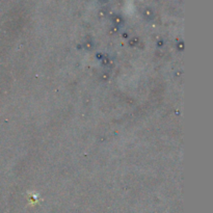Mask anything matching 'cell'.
Masks as SVG:
<instances>
[{
  "label": "cell",
  "instance_id": "obj_5",
  "mask_svg": "<svg viewBox=\"0 0 213 213\" xmlns=\"http://www.w3.org/2000/svg\"><path fill=\"white\" fill-rule=\"evenodd\" d=\"M101 60H102V65H105V67H107V65H108V64H109V61H110V58H109L108 55H105L104 54V57Z\"/></svg>",
  "mask_w": 213,
  "mask_h": 213
},
{
  "label": "cell",
  "instance_id": "obj_4",
  "mask_svg": "<svg viewBox=\"0 0 213 213\" xmlns=\"http://www.w3.org/2000/svg\"><path fill=\"white\" fill-rule=\"evenodd\" d=\"M139 43V39L138 38H133V39H131V40H129V46H131V47H134V46H136V44H138Z\"/></svg>",
  "mask_w": 213,
  "mask_h": 213
},
{
  "label": "cell",
  "instance_id": "obj_12",
  "mask_svg": "<svg viewBox=\"0 0 213 213\" xmlns=\"http://www.w3.org/2000/svg\"><path fill=\"white\" fill-rule=\"evenodd\" d=\"M104 16H105V14H104L103 12H101V13H100V17H101V18H102V17H104Z\"/></svg>",
  "mask_w": 213,
  "mask_h": 213
},
{
  "label": "cell",
  "instance_id": "obj_11",
  "mask_svg": "<svg viewBox=\"0 0 213 213\" xmlns=\"http://www.w3.org/2000/svg\"><path fill=\"white\" fill-rule=\"evenodd\" d=\"M123 38H124V39H128V35H127V33H123Z\"/></svg>",
  "mask_w": 213,
  "mask_h": 213
},
{
  "label": "cell",
  "instance_id": "obj_1",
  "mask_svg": "<svg viewBox=\"0 0 213 213\" xmlns=\"http://www.w3.org/2000/svg\"><path fill=\"white\" fill-rule=\"evenodd\" d=\"M112 22H113V24L115 26H117V27L124 25V19H123L122 16H120V15L113 16V17H112Z\"/></svg>",
  "mask_w": 213,
  "mask_h": 213
},
{
  "label": "cell",
  "instance_id": "obj_9",
  "mask_svg": "<svg viewBox=\"0 0 213 213\" xmlns=\"http://www.w3.org/2000/svg\"><path fill=\"white\" fill-rule=\"evenodd\" d=\"M156 46H157V48H162V47L164 46V41L162 40V39L158 40V41H157V43H156Z\"/></svg>",
  "mask_w": 213,
  "mask_h": 213
},
{
  "label": "cell",
  "instance_id": "obj_6",
  "mask_svg": "<svg viewBox=\"0 0 213 213\" xmlns=\"http://www.w3.org/2000/svg\"><path fill=\"white\" fill-rule=\"evenodd\" d=\"M109 78H110L109 73H107V72L102 73V75H101V80H102V81L106 82V81H108V80H109Z\"/></svg>",
  "mask_w": 213,
  "mask_h": 213
},
{
  "label": "cell",
  "instance_id": "obj_10",
  "mask_svg": "<svg viewBox=\"0 0 213 213\" xmlns=\"http://www.w3.org/2000/svg\"><path fill=\"white\" fill-rule=\"evenodd\" d=\"M104 57V54L103 53H101V52H98V53L96 54V58L97 59H99V60H101L102 58Z\"/></svg>",
  "mask_w": 213,
  "mask_h": 213
},
{
  "label": "cell",
  "instance_id": "obj_8",
  "mask_svg": "<svg viewBox=\"0 0 213 213\" xmlns=\"http://www.w3.org/2000/svg\"><path fill=\"white\" fill-rule=\"evenodd\" d=\"M184 48H185V45H184V42H183V41L178 42V44H177V49H178V51H183Z\"/></svg>",
  "mask_w": 213,
  "mask_h": 213
},
{
  "label": "cell",
  "instance_id": "obj_2",
  "mask_svg": "<svg viewBox=\"0 0 213 213\" xmlns=\"http://www.w3.org/2000/svg\"><path fill=\"white\" fill-rule=\"evenodd\" d=\"M143 17L147 21H151V20H153V18H154V14L151 9H146L143 13Z\"/></svg>",
  "mask_w": 213,
  "mask_h": 213
},
{
  "label": "cell",
  "instance_id": "obj_13",
  "mask_svg": "<svg viewBox=\"0 0 213 213\" xmlns=\"http://www.w3.org/2000/svg\"><path fill=\"white\" fill-rule=\"evenodd\" d=\"M78 49H82V46H81V45H78Z\"/></svg>",
  "mask_w": 213,
  "mask_h": 213
},
{
  "label": "cell",
  "instance_id": "obj_7",
  "mask_svg": "<svg viewBox=\"0 0 213 213\" xmlns=\"http://www.w3.org/2000/svg\"><path fill=\"white\" fill-rule=\"evenodd\" d=\"M119 31H120V27H117V26L114 25L113 27H111L109 29V33H110V35H117Z\"/></svg>",
  "mask_w": 213,
  "mask_h": 213
},
{
  "label": "cell",
  "instance_id": "obj_3",
  "mask_svg": "<svg viewBox=\"0 0 213 213\" xmlns=\"http://www.w3.org/2000/svg\"><path fill=\"white\" fill-rule=\"evenodd\" d=\"M83 48H85L86 50H91L94 48V43L91 42V40H88V41H86L84 44H83Z\"/></svg>",
  "mask_w": 213,
  "mask_h": 213
}]
</instances>
